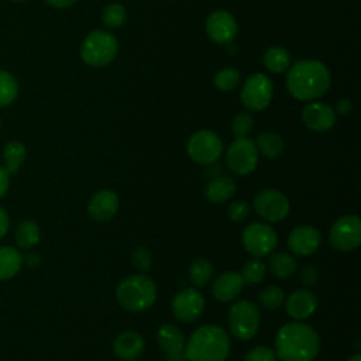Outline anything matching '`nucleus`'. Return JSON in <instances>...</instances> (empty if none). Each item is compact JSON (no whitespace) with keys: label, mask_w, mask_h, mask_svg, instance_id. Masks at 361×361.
<instances>
[{"label":"nucleus","mask_w":361,"mask_h":361,"mask_svg":"<svg viewBox=\"0 0 361 361\" xmlns=\"http://www.w3.org/2000/svg\"><path fill=\"white\" fill-rule=\"evenodd\" d=\"M237 31L238 25L234 16L226 10H216L206 20V32L216 44H228L234 39Z\"/></svg>","instance_id":"4468645a"},{"label":"nucleus","mask_w":361,"mask_h":361,"mask_svg":"<svg viewBox=\"0 0 361 361\" xmlns=\"http://www.w3.org/2000/svg\"><path fill=\"white\" fill-rule=\"evenodd\" d=\"M113 351L120 360H135L144 351V338L137 331H123L116 337L113 343Z\"/></svg>","instance_id":"412c9836"},{"label":"nucleus","mask_w":361,"mask_h":361,"mask_svg":"<svg viewBox=\"0 0 361 361\" xmlns=\"http://www.w3.org/2000/svg\"><path fill=\"white\" fill-rule=\"evenodd\" d=\"M269 271L279 279L290 278L296 271V259L285 251H279L271 255L268 261Z\"/></svg>","instance_id":"a878e982"},{"label":"nucleus","mask_w":361,"mask_h":361,"mask_svg":"<svg viewBox=\"0 0 361 361\" xmlns=\"http://www.w3.org/2000/svg\"><path fill=\"white\" fill-rule=\"evenodd\" d=\"M27 157V148L23 142L20 141H10L6 144L3 149V162H4V169L8 172V175H16L23 162L25 161Z\"/></svg>","instance_id":"b1692460"},{"label":"nucleus","mask_w":361,"mask_h":361,"mask_svg":"<svg viewBox=\"0 0 361 361\" xmlns=\"http://www.w3.org/2000/svg\"><path fill=\"white\" fill-rule=\"evenodd\" d=\"M322 244V234L312 226H299L288 235L289 250L300 257H307L316 252Z\"/></svg>","instance_id":"2eb2a0df"},{"label":"nucleus","mask_w":361,"mask_h":361,"mask_svg":"<svg viewBox=\"0 0 361 361\" xmlns=\"http://www.w3.org/2000/svg\"><path fill=\"white\" fill-rule=\"evenodd\" d=\"M286 313L295 320H305L310 317L317 309V298L307 289L293 292L285 303Z\"/></svg>","instance_id":"6ab92c4d"},{"label":"nucleus","mask_w":361,"mask_h":361,"mask_svg":"<svg viewBox=\"0 0 361 361\" xmlns=\"http://www.w3.org/2000/svg\"><path fill=\"white\" fill-rule=\"evenodd\" d=\"M213 276V265L206 258H196L189 265V279L195 286H204Z\"/></svg>","instance_id":"c85d7f7f"},{"label":"nucleus","mask_w":361,"mask_h":361,"mask_svg":"<svg viewBox=\"0 0 361 361\" xmlns=\"http://www.w3.org/2000/svg\"><path fill=\"white\" fill-rule=\"evenodd\" d=\"M254 209L264 220L276 223L288 216L290 203L282 192L276 189H264L255 196Z\"/></svg>","instance_id":"f8f14e48"},{"label":"nucleus","mask_w":361,"mask_h":361,"mask_svg":"<svg viewBox=\"0 0 361 361\" xmlns=\"http://www.w3.org/2000/svg\"><path fill=\"white\" fill-rule=\"evenodd\" d=\"M18 94V83L16 78L7 72L0 69V109L11 104Z\"/></svg>","instance_id":"c756f323"},{"label":"nucleus","mask_w":361,"mask_h":361,"mask_svg":"<svg viewBox=\"0 0 361 361\" xmlns=\"http://www.w3.org/2000/svg\"><path fill=\"white\" fill-rule=\"evenodd\" d=\"M319 350V334L300 322L283 324L275 336V354L282 361H313Z\"/></svg>","instance_id":"f257e3e1"},{"label":"nucleus","mask_w":361,"mask_h":361,"mask_svg":"<svg viewBox=\"0 0 361 361\" xmlns=\"http://www.w3.org/2000/svg\"><path fill=\"white\" fill-rule=\"evenodd\" d=\"M228 329L240 340L252 338L259 329V310L250 300L235 302L228 312Z\"/></svg>","instance_id":"423d86ee"},{"label":"nucleus","mask_w":361,"mask_h":361,"mask_svg":"<svg viewBox=\"0 0 361 361\" xmlns=\"http://www.w3.org/2000/svg\"><path fill=\"white\" fill-rule=\"evenodd\" d=\"M10 186V175L4 169V166L0 165V199L7 193Z\"/></svg>","instance_id":"ea45409f"},{"label":"nucleus","mask_w":361,"mask_h":361,"mask_svg":"<svg viewBox=\"0 0 361 361\" xmlns=\"http://www.w3.org/2000/svg\"><path fill=\"white\" fill-rule=\"evenodd\" d=\"M0 126H1V120H0Z\"/></svg>","instance_id":"de8ad7c7"},{"label":"nucleus","mask_w":361,"mask_h":361,"mask_svg":"<svg viewBox=\"0 0 361 361\" xmlns=\"http://www.w3.org/2000/svg\"><path fill=\"white\" fill-rule=\"evenodd\" d=\"M252 126H254L252 116H251L250 113L241 111V113H237V114L233 117V121H231V131H233V134L235 135V138L247 137V135L250 134V131L252 130Z\"/></svg>","instance_id":"f704fd0d"},{"label":"nucleus","mask_w":361,"mask_h":361,"mask_svg":"<svg viewBox=\"0 0 361 361\" xmlns=\"http://www.w3.org/2000/svg\"><path fill=\"white\" fill-rule=\"evenodd\" d=\"M243 285H244V281L238 272L227 271L220 274L214 279L212 292L219 302H231L240 295Z\"/></svg>","instance_id":"aec40b11"},{"label":"nucleus","mask_w":361,"mask_h":361,"mask_svg":"<svg viewBox=\"0 0 361 361\" xmlns=\"http://www.w3.org/2000/svg\"><path fill=\"white\" fill-rule=\"evenodd\" d=\"M286 89L298 100L310 102L322 97L330 87L331 76L327 66L319 61L295 62L286 75Z\"/></svg>","instance_id":"f03ea898"},{"label":"nucleus","mask_w":361,"mask_h":361,"mask_svg":"<svg viewBox=\"0 0 361 361\" xmlns=\"http://www.w3.org/2000/svg\"><path fill=\"white\" fill-rule=\"evenodd\" d=\"M214 86L221 92H231L240 83V73L234 68H224L214 75Z\"/></svg>","instance_id":"72a5a7b5"},{"label":"nucleus","mask_w":361,"mask_h":361,"mask_svg":"<svg viewBox=\"0 0 361 361\" xmlns=\"http://www.w3.org/2000/svg\"><path fill=\"white\" fill-rule=\"evenodd\" d=\"M227 214L231 221H243L250 214V206L244 200H235L227 207Z\"/></svg>","instance_id":"4c0bfd02"},{"label":"nucleus","mask_w":361,"mask_h":361,"mask_svg":"<svg viewBox=\"0 0 361 361\" xmlns=\"http://www.w3.org/2000/svg\"><path fill=\"white\" fill-rule=\"evenodd\" d=\"M272 94L274 86L271 79L262 73H254L248 76L241 89V102L248 110L259 111L268 107Z\"/></svg>","instance_id":"9b49d317"},{"label":"nucleus","mask_w":361,"mask_h":361,"mask_svg":"<svg viewBox=\"0 0 361 361\" xmlns=\"http://www.w3.org/2000/svg\"><path fill=\"white\" fill-rule=\"evenodd\" d=\"M23 255L14 247H0V281L11 279L23 267Z\"/></svg>","instance_id":"5701e85b"},{"label":"nucleus","mask_w":361,"mask_h":361,"mask_svg":"<svg viewBox=\"0 0 361 361\" xmlns=\"http://www.w3.org/2000/svg\"><path fill=\"white\" fill-rule=\"evenodd\" d=\"M330 244L334 250L348 252L355 250L361 243V220L355 214L337 219L329 234Z\"/></svg>","instance_id":"9d476101"},{"label":"nucleus","mask_w":361,"mask_h":361,"mask_svg":"<svg viewBox=\"0 0 361 361\" xmlns=\"http://www.w3.org/2000/svg\"><path fill=\"white\" fill-rule=\"evenodd\" d=\"M276 360L278 357L275 351L267 345H257L251 348L244 357V361H276Z\"/></svg>","instance_id":"c9c22d12"},{"label":"nucleus","mask_w":361,"mask_h":361,"mask_svg":"<svg viewBox=\"0 0 361 361\" xmlns=\"http://www.w3.org/2000/svg\"><path fill=\"white\" fill-rule=\"evenodd\" d=\"M235 182L230 176H214L204 186V197L212 203H223L234 196Z\"/></svg>","instance_id":"4be33fe9"},{"label":"nucleus","mask_w":361,"mask_h":361,"mask_svg":"<svg viewBox=\"0 0 361 361\" xmlns=\"http://www.w3.org/2000/svg\"><path fill=\"white\" fill-rule=\"evenodd\" d=\"M118 44L113 34L94 30L86 35L80 45V56L83 62L93 68L109 65L117 55Z\"/></svg>","instance_id":"39448f33"},{"label":"nucleus","mask_w":361,"mask_h":361,"mask_svg":"<svg viewBox=\"0 0 361 361\" xmlns=\"http://www.w3.org/2000/svg\"><path fill=\"white\" fill-rule=\"evenodd\" d=\"M171 309L178 320L189 323L200 317L203 313L204 298L199 290L193 288H185L173 296Z\"/></svg>","instance_id":"ddd939ff"},{"label":"nucleus","mask_w":361,"mask_h":361,"mask_svg":"<svg viewBox=\"0 0 361 361\" xmlns=\"http://www.w3.org/2000/svg\"><path fill=\"white\" fill-rule=\"evenodd\" d=\"M127 18L126 8L118 3H111L104 7L102 13V21L109 28H118L124 24Z\"/></svg>","instance_id":"473e14b6"},{"label":"nucleus","mask_w":361,"mask_h":361,"mask_svg":"<svg viewBox=\"0 0 361 361\" xmlns=\"http://www.w3.org/2000/svg\"><path fill=\"white\" fill-rule=\"evenodd\" d=\"M186 151L189 158L196 164L210 165L223 154V141L212 130H199L188 140Z\"/></svg>","instance_id":"0eeeda50"},{"label":"nucleus","mask_w":361,"mask_h":361,"mask_svg":"<svg viewBox=\"0 0 361 361\" xmlns=\"http://www.w3.org/2000/svg\"><path fill=\"white\" fill-rule=\"evenodd\" d=\"M351 110H353V102L350 99H341L336 103V111L343 116L350 114Z\"/></svg>","instance_id":"79ce46f5"},{"label":"nucleus","mask_w":361,"mask_h":361,"mask_svg":"<svg viewBox=\"0 0 361 361\" xmlns=\"http://www.w3.org/2000/svg\"><path fill=\"white\" fill-rule=\"evenodd\" d=\"M116 299L128 312H144L154 305L157 288L154 281L147 275H130L117 285Z\"/></svg>","instance_id":"20e7f679"},{"label":"nucleus","mask_w":361,"mask_h":361,"mask_svg":"<svg viewBox=\"0 0 361 361\" xmlns=\"http://www.w3.org/2000/svg\"><path fill=\"white\" fill-rule=\"evenodd\" d=\"M128 361H137V360H128Z\"/></svg>","instance_id":"49530a36"},{"label":"nucleus","mask_w":361,"mask_h":361,"mask_svg":"<svg viewBox=\"0 0 361 361\" xmlns=\"http://www.w3.org/2000/svg\"><path fill=\"white\" fill-rule=\"evenodd\" d=\"M227 166L237 175L251 173L258 164V149L252 140L247 137L235 138L226 152Z\"/></svg>","instance_id":"1a4fd4ad"},{"label":"nucleus","mask_w":361,"mask_h":361,"mask_svg":"<svg viewBox=\"0 0 361 361\" xmlns=\"http://www.w3.org/2000/svg\"><path fill=\"white\" fill-rule=\"evenodd\" d=\"M302 121L309 130L323 133L334 126L336 111L324 103L313 102L303 109Z\"/></svg>","instance_id":"a211bd4d"},{"label":"nucleus","mask_w":361,"mask_h":361,"mask_svg":"<svg viewBox=\"0 0 361 361\" xmlns=\"http://www.w3.org/2000/svg\"><path fill=\"white\" fill-rule=\"evenodd\" d=\"M8 227H10L8 213L3 207H0V238H3L7 234Z\"/></svg>","instance_id":"a19ab883"},{"label":"nucleus","mask_w":361,"mask_h":361,"mask_svg":"<svg viewBox=\"0 0 361 361\" xmlns=\"http://www.w3.org/2000/svg\"><path fill=\"white\" fill-rule=\"evenodd\" d=\"M265 272H267V267L262 261L254 258V259H250L247 261L244 265H243V269H241V278L244 281V283H250V285H255V283H259L264 276H265Z\"/></svg>","instance_id":"2f4dec72"},{"label":"nucleus","mask_w":361,"mask_h":361,"mask_svg":"<svg viewBox=\"0 0 361 361\" xmlns=\"http://www.w3.org/2000/svg\"><path fill=\"white\" fill-rule=\"evenodd\" d=\"M258 300L265 309L274 310V309H278L279 306H282V303L285 300V293L279 286L268 285L259 290Z\"/></svg>","instance_id":"7c9ffc66"},{"label":"nucleus","mask_w":361,"mask_h":361,"mask_svg":"<svg viewBox=\"0 0 361 361\" xmlns=\"http://www.w3.org/2000/svg\"><path fill=\"white\" fill-rule=\"evenodd\" d=\"M118 210V197L116 192L110 189H102L96 192L87 204V214L97 223L109 221L116 216Z\"/></svg>","instance_id":"f3484780"},{"label":"nucleus","mask_w":361,"mask_h":361,"mask_svg":"<svg viewBox=\"0 0 361 361\" xmlns=\"http://www.w3.org/2000/svg\"><path fill=\"white\" fill-rule=\"evenodd\" d=\"M76 0H45V3H48L49 6L55 7V8H66L71 7Z\"/></svg>","instance_id":"37998d69"},{"label":"nucleus","mask_w":361,"mask_h":361,"mask_svg":"<svg viewBox=\"0 0 361 361\" xmlns=\"http://www.w3.org/2000/svg\"><path fill=\"white\" fill-rule=\"evenodd\" d=\"M14 238L20 248L30 250L35 247L41 240L39 226L32 220H23L14 231Z\"/></svg>","instance_id":"393cba45"},{"label":"nucleus","mask_w":361,"mask_h":361,"mask_svg":"<svg viewBox=\"0 0 361 361\" xmlns=\"http://www.w3.org/2000/svg\"><path fill=\"white\" fill-rule=\"evenodd\" d=\"M157 340L161 350L165 353V358L168 361L185 360V338L179 327L171 323L162 324L157 331Z\"/></svg>","instance_id":"dca6fc26"},{"label":"nucleus","mask_w":361,"mask_h":361,"mask_svg":"<svg viewBox=\"0 0 361 361\" xmlns=\"http://www.w3.org/2000/svg\"><path fill=\"white\" fill-rule=\"evenodd\" d=\"M241 241L244 248L254 257H265L274 251L278 243V235L275 230L261 221H254L245 226L241 234Z\"/></svg>","instance_id":"6e6552de"},{"label":"nucleus","mask_w":361,"mask_h":361,"mask_svg":"<svg viewBox=\"0 0 361 361\" xmlns=\"http://www.w3.org/2000/svg\"><path fill=\"white\" fill-rule=\"evenodd\" d=\"M133 264L137 269L145 272L151 268V264H152V257H151V252L148 248L145 247H137L134 251H133Z\"/></svg>","instance_id":"e433bc0d"},{"label":"nucleus","mask_w":361,"mask_h":361,"mask_svg":"<svg viewBox=\"0 0 361 361\" xmlns=\"http://www.w3.org/2000/svg\"><path fill=\"white\" fill-rule=\"evenodd\" d=\"M319 276H317V271L314 269V267L312 265H306L302 268V272H300V281L305 286H312L317 282Z\"/></svg>","instance_id":"58836bf2"},{"label":"nucleus","mask_w":361,"mask_h":361,"mask_svg":"<svg viewBox=\"0 0 361 361\" xmlns=\"http://www.w3.org/2000/svg\"><path fill=\"white\" fill-rule=\"evenodd\" d=\"M230 345V337L223 327L204 324L190 334L183 354L188 361H226Z\"/></svg>","instance_id":"7ed1b4c3"},{"label":"nucleus","mask_w":361,"mask_h":361,"mask_svg":"<svg viewBox=\"0 0 361 361\" xmlns=\"http://www.w3.org/2000/svg\"><path fill=\"white\" fill-rule=\"evenodd\" d=\"M10 1H13V3H24L27 0H10Z\"/></svg>","instance_id":"a18cd8bd"},{"label":"nucleus","mask_w":361,"mask_h":361,"mask_svg":"<svg viewBox=\"0 0 361 361\" xmlns=\"http://www.w3.org/2000/svg\"><path fill=\"white\" fill-rule=\"evenodd\" d=\"M348 361H361V355L360 354H354L353 357L348 358Z\"/></svg>","instance_id":"c03bdc74"},{"label":"nucleus","mask_w":361,"mask_h":361,"mask_svg":"<svg viewBox=\"0 0 361 361\" xmlns=\"http://www.w3.org/2000/svg\"><path fill=\"white\" fill-rule=\"evenodd\" d=\"M264 65L272 73H282L290 65V55L282 47H272L264 54Z\"/></svg>","instance_id":"cd10ccee"},{"label":"nucleus","mask_w":361,"mask_h":361,"mask_svg":"<svg viewBox=\"0 0 361 361\" xmlns=\"http://www.w3.org/2000/svg\"><path fill=\"white\" fill-rule=\"evenodd\" d=\"M257 149L267 158H278L285 148V142L278 133L267 131L257 137Z\"/></svg>","instance_id":"bb28decb"}]
</instances>
